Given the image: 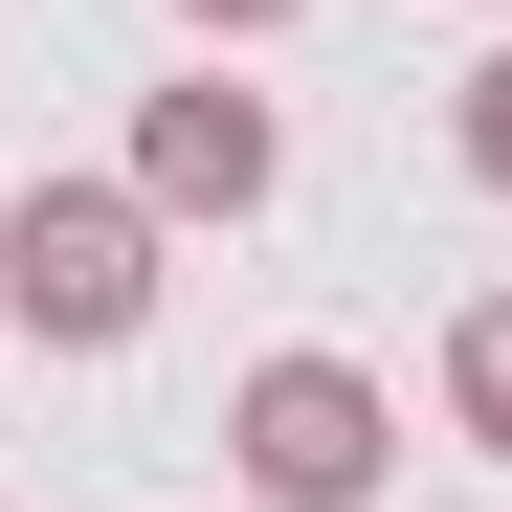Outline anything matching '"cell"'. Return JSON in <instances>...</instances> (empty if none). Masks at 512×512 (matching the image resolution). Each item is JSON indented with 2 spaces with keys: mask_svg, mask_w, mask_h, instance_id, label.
<instances>
[{
  "mask_svg": "<svg viewBox=\"0 0 512 512\" xmlns=\"http://www.w3.org/2000/svg\"><path fill=\"white\" fill-rule=\"evenodd\" d=\"M268 179H290V134H268V90H223V67L134 112V201H156V223H245Z\"/></svg>",
  "mask_w": 512,
  "mask_h": 512,
  "instance_id": "cell-3",
  "label": "cell"
},
{
  "mask_svg": "<svg viewBox=\"0 0 512 512\" xmlns=\"http://www.w3.org/2000/svg\"><path fill=\"white\" fill-rule=\"evenodd\" d=\"M179 23H223V45H268V23H290V0H179Z\"/></svg>",
  "mask_w": 512,
  "mask_h": 512,
  "instance_id": "cell-6",
  "label": "cell"
},
{
  "mask_svg": "<svg viewBox=\"0 0 512 512\" xmlns=\"http://www.w3.org/2000/svg\"><path fill=\"white\" fill-rule=\"evenodd\" d=\"M223 468L268 490V512H379V468H401V401L357 379V357H268L223 401Z\"/></svg>",
  "mask_w": 512,
  "mask_h": 512,
  "instance_id": "cell-2",
  "label": "cell"
},
{
  "mask_svg": "<svg viewBox=\"0 0 512 512\" xmlns=\"http://www.w3.org/2000/svg\"><path fill=\"white\" fill-rule=\"evenodd\" d=\"M446 134H468V179H490V201H512V45H490V67H468V112H446Z\"/></svg>",
  "mask_w": 512,
  "mask_h": 512,
  "instance_id": "cell-5",
  "label": "cell"
},
{
  "mask_svg": "<svg viewBox=\"0 0 512 512\" xmlns=\"http://www.w3.org/2000/svg\"><path fill=\"white\" fill-rule=\"evenodd\" d=\"M0 312H23L45 357H112L156 312V201L134 179H23L0 201Z\"/></svg>",
  "mask_w": 512,
  "mask_h": 512,
  "instance_id": "cell-1",
  "label": "cell"
},
{
  "mask_svg": "<svg viewBox=\"0 0 512 512\" xmlns=\"http://www.w3.org/2000/svg\"><path fill=\"white\" fill-rule=\"evenodd\" d=\"M446 423L512 468V290H468V312H446Z\"/></svg>",
  "mask_w": 512,
  "mask_h": 512,
  "instance_id": "cell-4",
  "label": "cell"
}]
</instances>
